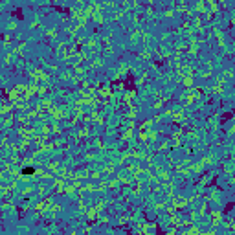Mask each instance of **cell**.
Listing matches in <instances>:
<instances>
[{
	"instance_id": "obj_1",
	"label": "cell",
	"mask_w": 235,
	"mask_h": 235,
	"mask_svg": "<svg viewBox=\"0 0 235 235\" xmlns=\"http://www.w3.org/2000/svg\"><path fill=\"white\" fill-rule=\"evenodd\" d=\"M33 171H35L33 167H26V169H24L22 173H24V174H33Z\"/></svg>"
}]
</instances>
